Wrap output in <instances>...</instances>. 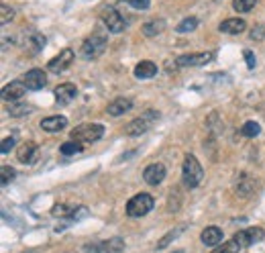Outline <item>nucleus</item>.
Wrapping results in <instances>:
<instances>
[{"mask_svg": "<svg viewBox=\"0 0 265 253\" xmlns=\"http://www.w3.org/2000/svg\"><path fill=\"white\" fill-rule=\"evenodd\" d=\"M202 178H204V170H202L200 162L196 160V156H192V154L186 156L184 166H182V184L188 190H192L202 182Z\"/></svg>", "mask_w": 265, "mask_h": 253, "instance_id": "f257e3e1", "label": "nucleus"}, {"mask_svg": "<svg viewBox=\"0 0 265 253\" xmlns=\"http://www.w3.org/2000/svg\"><path fill=\"white\" fill-rule=\"evenodd\" d=\"M106 45H109V41H106V35L100 33V31H96V33H92V35L82 43L80 54H82L84 60H96L98 56L104 54Z\"/></svg>", "mask_w": 265, "mask_h": 253, "instance_id": "f03ea898", "label": "nucleus"}, {"mask_svg": "<svg viewBox=\"0 0 265 253\" xmlns=\"http://www.w3.org/2000/svg\"><path fill=\"white\" fill-rule=\"evenodd\" d=\"M153 205H155V200H153L151 194H147V192L135 194V196L127 202V215L133 217V219H141V217H145V215L153 209Z\"/></svg>", "mask_w": 265, "mask_h": 253, "instance_id": "7ed1b4c3", "label": "nucleus"}, {"mask_svg": "<svg viewBox=\"0 0 265 253\" xmlns=\"http://www.w3.org/2000/svg\"><path fill=\"white\" fill-rule=\"evenodd\" d=\"M104 135V127L102 125H96V123H90V125H80L72 131L70 139L74 141H80V143H96L98 139H102Z\"/></svg>", "mask_w": 265, "mask_h": 253, "instance_id": "20e7f679", "label": "nucleus"}, {"mask_svg": "<svg viewBox=\"0 0 265 253\" xmlns=\"http://www.w3.org/2000/svg\"><path fill=\"white\" fill-rule=\"evenodd\" d=\"M157 117H159L157 113H153V111H147L145 115H141V117L133 119V121H131V123L125 127V135H129V137H139V135L147 133V131L151 129V125H153V121H155Z\"/></svg>", "mask_w": 265, "mask_h": 253, "instance_id": "39448f33", "label": "nucleus"}, {"mask_svg": "<svg viewBox=\"0 0 265 253\" xmlns=\"http://www.w3.org/2000/svg\"><path fill=\"white\" fill-rule=\"evenodd\" d=\"M102 23H104V27L109 29L111 33H121V31L127 29L125 17H123L117 9H113V7H106V9L102 11Z\"/></svg>", "mask_w": 265, "mask_h": 253, "instance_id": "423d86ee", "label": "nucleus"}, {"mask_svg": "<svg viewBox=\"0 0 265 253\" xmlns=\"http://www.w3.org/2000/svg\"><path fill=\"white\" fill-rule=\"evenodd\" d=\"M263 237H265V231L261 227H249L245 231H239L233 239L239 243V247H249V245H255V243L263 241Z\"/></svg>", "mask_w": 265, "mask_h": 253, "instance_id": "0eeeda50", "label": "nucleus"}, {"mask_svg": "<svg viewBox=\"0 0 265 253\" xmlns=\"http://www.w3.org/2000/svg\"><path fill=\"white\" fill-rule=\"evenodd\" d=\"M72 62H74V52H72V49H64L60 56H56L47 64V70L51 74H62L64 70H68L72 66Z\"/></svg>", "mask_w": 265, "mask_h": 253, "instance_id": "6e6552de", "label": "nucleus"}, {"mask_svg": "<svg viewBox=\"0 0 265 253\" xmlns=\"http://www.w3.org/2000/svg\"><path fill=\"white\" fill-rule=\"evenodd\" d=\"M166 176H168V172H166V166H164V164H151V166H147L145 172H143V178H145V182H147L149 186L162 184V182L166 180Z\"/></svg>", "mask_w": 265, "mask_h": 253, "instance_id": "1a4fd4ad", "label": "nucleus"}, {"mask_svg": "<svg viewBox=\"0 0 265 253\" xmlns=\"http://www.w3.org/2000/svg\"><path fill=\"white\" fill-rule=\"evenodd\" d=\"M212 60V54H190V56H180L174 62V68H190V66H204Z\"/></svg>", "mask_w": 265, "mask_h": 253, "instance_id": "9d476101", "label": "nucleus"}, {"mask_svg": "<svg viewBox=\"0 0 265 253\" xmlns=\"http://www.w3.org/2000/svg\"><path fill=\"white\" fill-rule=\"evenodd\" d=\"M255 190H257V182H255L249 174L241 172V174L235 178V192H237L239 196H251Z\"/></svg>", "mask_w": 265, "mask_h": 253, "instance_id": "9b49d317", "label": "nucleus"}, {"mask_svg": "<svg viewBox=\"0 0 265 253\" xmlns=\"http://www.w3.org/2000/svg\"><path fill=\"white\" fill-rule=\"evenodd\" d=\"M27 90H29V88H27V84H25L23 80H15V82H11V84L5 86V90H3V98L7 100V103H13V100L23 98Z\"/></svg>", "mask_w": 265, "mask_h": 253, "instance_id": "f8f14e48", "label": "nucleus"}, {"mask_svg": "<svg viewBox=\"0 0 265 253\" xmlns=\"http://www.w3.org/2000/svg\"><path fill=\"white\" fill-rule=\"evenodd\" d=\"M23 82L27 84V88H29V90H41V88L47 84V76H45V72H43V70L33 68V70H29V72L25 74Z\"/></svg>", "mask_w": 265, "mask_h": 253, "instance_id": "ddd939ff", "label": "nucleus"}, {"mask_svg": "<svg viewBox=\"0 0 265 253\" xmlns=\"http://www.w3.org/2000/svg\"><path fill=\"white\" fill-rule=\"evenodd\" d=\"M76 96H78V88H76V84L66 82V84H60V86L56 88V100H58V103H60L62 107L70 105Z\"/></svg>", "mask_w": 265, "mask_h": 253, "instance_id": "4468645a", "label": "nucleus"}, {"mask_svg": "<svg viewBox=\"0 0 265 253\" xmlns=\"http://www.w3.org/2000/svg\"><path fill=\"white\" fill-rule=\"evenodd\" d=\"M131 109H133V100L121 96V98H115L113 103H111L109 107H106V113H109L111 117H121V115L129 113Z\"/></svg>", "mask_w": 265, "mask_h": 253, "instance_id": "2eb2a0df", "label": "nucleus"}, {"mask_svg": "<svg viewBox=\"0 0 265 253\" xmlns=\"http://www.w3.org/2000/svg\"><path fill=\"white\" fill-rule=\"evenodd\" d=\"M37 156H39V147L35 143H25L17 151V160L21 164H33L37 160Z\"/></svg>", "mask_w": 265, "mask_h": 253, "instance_id": "dca6fc26", "label": "nucleus"}, {"mask_svg": "<svg viewBox=\"0 0 265 253\" xmlns=\"http://www.w3.org/2000/svg\"><path fill=\"white\" fill-rule=\"evenodd\" d=\"M66 127H68V119H66V117H60V115L47 117V119L41 121V129L47 131V133H58V131H64Z\"/></svg>", "mask_w": 265, "mask_h": 253, "instance_id": "f3484780", "label": "nucleus"}, {"mask_svg": "<svg viewBox=\"0 0 265 253\" xmlns=\"http://www.w3.org/2000/svg\"><path fill=\"white\" fill-rule=\"evenodd\" d=\"M223 231L219 229V227H206L204 231H202V235H200V239H202V243L204 245H208V247H215V245H221L223 243Z\"/></svg>", "mask_w": 265, "mask_h": 253, "instance_id": "a211bd4d", "label": "nucleus"}, {"mask_svg": "<svg viewBox=\"0 0 265 253\" xmlns=\"http://www.w3.org/2000/svg\"><path fill=\"white\" fill-rule=\"evenodd\" d=\"M123 251H125L123 237H111L109 241L98 243V253H123Z\"/></svg>", "mask_w": 265, "mask_h": 253, "instance_id": "6ab92c4d", "label": "nucleus"}, {"mask_svg": "<svg viewBox=\"0 0 265 253\" xmlns=\"http://www.w3.org/2000/svg\"><path fill=\"white\" fill-rule=\"evenodd\" d=\"M82 209L78 207V205H56L51 209V215L53 217H60V219H78V213H80Z\"/></svg>", "mask_w": 265, "mask_h": 253, "instance_id": "aec40b11", "label": "nucleus"}, {"mask_svg": "<svg viewBox=\"0 0 265 253\" xmlns=\"http://www.w3.org/2000/svg\"><path fill=\"white\" fill-rule=\"evenodd\" d=\"M221 33H227V35H239L247 29V23L243 19H227L221 23Z\"/></svg>", "mask_w": 265, "mask_h": 253, "instance_id": "412c9836", "label": "nucleus"}, {"mask_svg": "<svg viewBox=\"0 0 265 253\" xmlns=\"http://www.w3.org/2000/svg\"><path fill=\"white\" fill-rule=\"evenodd\" d=\"M155 74H157V66H155L153 62H141V64H137V68H135V76H137L139 80L153 78Z\"/></svg>", "mask_w": 265, "mask_h": 253, "instance_id": "4be33fe9", "label": "nucleus"}, {"mask_svg": "<svg viewBox=\"0 0 265 253\" xmlns=\"http://www.w3.org/2000/svg\"><path fill=\"white\" fill-rule=\"evenodd\" d=\"M166 29V21L164 19H153V21H147L145 25H143V35L145 37H155V35H159Z\"/></svg>", "mask_w": 265, "mask_h": 253, "instance_id": "5701e85b", "label": "nucleus"}, {"mask_svg": "<svg viewBox=\"0 0 265 253\" xmlns=\"http://www.w3.org/2000/svg\"><path fill=\"white\" fill-rule=\"evenodd\" d=\"M82 149H84V143L70 139V141H66V143L60 147V154L66 156V158H70V156H78V154H82Z\"/></svg>", "mask_w": 265, "mask_h": 253, "instance_id": "b1692460", "label": "nucleus"}, {"mask_svg": "<svg viewBox=\"0 0 265 253\" xmlns=\"http://www.w3.org/2000/svg\"><path fill=\"white\" fill-rule=\"evenodd\" d=\"M43 47H45V37H43V35H31V37L27 39V43H25V52L37 54V52H41Z\"/></svg>", "mask_w": 265, "mask_h": 253, "instance_id": "393cba45", "label": "nucleus"}, {"mask_svg": "<svg viewBox=\"0 0 265 253\" xmlns=\"http://www.w3.org/2000/svg\"><path fill=\"white\" fill-rule=\"evenodd\" d=\"M29 113H33V107L31 105H11L9 107V115L11 117H25V115H29Z\"/></svg>", "mask_w": 265, "mask_h": 253, "instance_id": "a878e982", "label": "nucleus"}, {"mask_svg": "<svg viewBox=\"0 0 265 253\" xmlns=\"http://www.w3.org/2000/svg\"><path fill=\"white\" fill-rule=\"evenodd\" d=\"M259 131H261V127H259V123H255V121H247V123L241 127V135H243V137H257Z\"/></svg>", "mask_w": 265, "mask_h": 253, "instance_id": "bb28decb", "label": "nucleus"}, {"mask_svg": "<svg viewBox=\"0 0 265 253\" xmlns=\"http://www.w3.org/2000/svg\"><path fill=\"white\" fill-rule=\"evenodd\" d=\"M257 5V0H233V9L237 13H249Z\"/></svg>", "mask_w": 265, "mask_h": 253, "instance_id": "cd10ccee", "label": "nucleus"}, {"mask_svg": "<svg viewBox=\"0 0 265 253\" xmlns=\"http://www.w3.org/2000/svg\"><path fill=\"white\" fill-rule=\"evenodd\" d=\"M198 27V19L196 17H188V19H184L178 27H176V31L178 33H190V31H194Z\"/></svg>", "mask_w": 265, "mask_h": 253, "instance_id": "c85d7f7f", "label": "nucleus"}, {"mask_svg": "<svg viewBox=\"0 0 265 253\" xmlns=\"http://www.w3.org/2000/svg\"><path fill=\"white\" fill-rule=\"evenodd\" d=\"M239 243L235 241V239H231V241H227V243H223L221 247H217L215 251H212V253H239Z\"/></svg>", "mask_w": 265, "mask_h": 253, "instance_id": "c756f323", "label": "nucleus"}, {"mask_svg": "<svg viewBox=\"0 0 265 253\" xmlns=\"http://www.w3.org/2000/svg\"><path fill=\"white\" fill-rule=\"evenodd\" d=\"M182 231H184V229H174V231H170V233H166V237H164L162 241H159V243H157V249H166V247H168V245H170V243H172L174 239H178V235H180Z\"/></svg>", "mask_w": 265, "mask_h": 253, "instance_id": "7c9ffc66", "label": "nucleus"}, {"mask_svg": "<svg viewBox=\"0 0 265 253\" xmlns=\"http://www.w3.org/2000/svg\"><path fill=\"white\" fill-rule=\"evenodd\" d=\"M0 176H3V186H9V184L15 180L17 172H15L11 166H3V170H0Z\"/></svg>", "mask_w": 265, "mask_h": 253, "instance_id": "2f4dec72", "label": "nucleus"}, {"mask_svg": "<svg viewBox=\"0 0 265 253\" xmlns=\"http://www.w3.org/2000/svg\"><path fill=\"white\" fill-rule=\"evenodd\" d=\"M15 143H17V137H15V135H11V137H5V139H3V145H0V151H3V156L11 154V149L15 147Z\"/></svg>", "mask_w": 265, "mask_h": 253, "instance_id": "473e14b6", "label": "nucleus"}, {"mask_svg": "<svg viewBox=\"0 0 265 253\" xmlns=\"http://www.w3.org/2000/svg\"><path fill=\"white\" fill-rule=\"evenodd\" d=\"M0 11H3V17H0V23H3V25H9V23L13 21V17H15V11H13L9 5H3V9H0Z\"/></svg>", "mask_w": 265, "mask_h": 253, "instance_id": "72a5a7b5", "label": "nucleus"}, {"mask_svg": "<svg viewBox=\"0 0 265 253\" xmlns=\"http://www.w3.org/2000/svg\"><path fill=\"white\" fill-rule=\"evenodd\" d=\"M263 37H265V27L263 25H255L251 29V39L253 41H263Z\"/></svg>", "mask_w": 265, "mask_h": 253, "instance_id": "f704fd0d", "label": "nucleus"}, {"mask_svg": "<svg viewBox=\"0 0 265 253\" xmlns=\"http://www.w3.org/2000/svg\"><path fill=\"white\" fill-rule=\"evenodd\" d=\"M129 5L135 11H147L149 5H151V0H129Z\"/></svg>", "mask_w": 265, "mask_h": 253, "instance_id": "c9c22d12", "label": "nucleus"}, {"mask_svg": "<svg viewBox=\"0 0 265 253\" xmlns=\"http://www.w3.org/2000/svg\"><path fill=\"white\" fill-rule=\"evenodd\" d=\"M245 60H247V66L249 70L255 68V58H253V52H249V49H245Z\"/></svg>", "mask_w": 265, "mask_h": 253, "instance_id": "e433bc0d", "label": "nucleus"}, {"mask_svg": "<svg viewBox=\"0 0 265 253\" xmlns=\"http://www.w3.org/2000/svg\"><path fill=\"white\" fill-rule=\"evenodd\" d=\"M174 253H186V251H182V249H178V251H174Z\"/></svg>", "mask_w": 265, "mask_h": 253, "instance_id": "4c0bfd02", "label": "nucleus"}]
</instances>
